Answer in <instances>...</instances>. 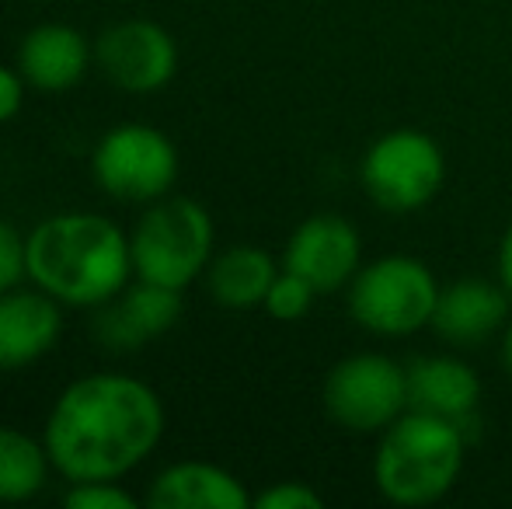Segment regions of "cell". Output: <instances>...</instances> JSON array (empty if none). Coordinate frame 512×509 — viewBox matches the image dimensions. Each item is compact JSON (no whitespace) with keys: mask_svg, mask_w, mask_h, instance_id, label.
Here are the masks:
<instances>
[{"mask_svg":"<svg viewBox=\"0 0 512 509\" xmlns=\"http://www.w3.org/2000/svg\"><path fill=\"white\" fill-rule=\"evenodd\" d=\"M164 408L147 384L95 374L60 394L46 426V454L70 482H112L157 447Z\"/></svg>","mask_w":512,"mask_h":509,"instance_id":"6da1fadb","label":"cell"},{"mask_svg":"<svg viewBox=\"0 0 512 509\" xmlns=\"http://www.w3.org/2000/svg\"><path fill=\"white\" fill-rule=\"evenodd\" d=\"M28 276L63 304L95 307L126 286L133 248L95 213H60L28 234Z\"/></svg>","mask_w":512,"mask_h":509,"instance_id":"7a4b0ae2","label":"cell"},{"mask_svg":"<svg viewBox=\"0 0 512 509\" xmlns=\"http://www.w3.org/2000/svg\"><path fill=\"white\" fill-rule=\"evenodd\" d=\"M467 436L460 422L429 412L398 415L384 429L373 478L384 499L398 506H429L453 489L464 468Z\"/></svg>","mask_w":512,"mask_h":509,"instance_id":"3957f363","label":"cell"},{"mask_svg":"<svg viewBox=\"0 0 512 509\" xmlns=\"http://www.w3.org/2000/svg\"><path fill=\"white\" fill-rule=\"evenodd\" d=\"M129 248H133V269L140 272V279L182 290L209 262L213 220L192 199H168L147 210Z\"/></svg>","mask_w":512,"mask_h":509,"instance_id":"277c9868","label":"cell"},{"mask_svg":"<svg viewBox=\"0 0 512 509\" xmlns=\"http://www.w3.org/2000/svg\"><path fill=\"white\" fill-rule=\"evenodd\" d=\"M439 286L411 255H384L366 265L349 290V311L377 335H411L432 325Z\"/></svg>","mask_w":512,"mask_h":509,"instance_id":"5b68a950","label":"cell"},{"mask_svg":"<svg viewBox=\"0 0 512 509\" xmlns=\"http://www.w3.org/2000/svg\"><path fill=\"white\" fill-rule=\"evenodd\" d=\"M443 150L418 129H394L380 136L363 161V185L380 210H422L443 185Z\"/></svg>","mask_w":512,"mask_h":509,"instance_id":"8992f818","label":"cell"},{"mask_svg":"<svg viewBox=\"0 0 512 509\" xmlns=\"http://www.w3.org/2000/svg\"><path fill=\"white\" fill-rule=\"evenodd\" d=\"M324 405L338 426L352 433H377L408 408V374L387 356H352L328 374Z\"/></svg>","mask_w":512,"mask_h":509,"instance_id":"52a82bcc","label":"cell"},{"mask_svg":"<svg viewBox=\"0 0 512 509\" xmlns=\"http://www.w3.org/2000/svg\"><path fill=\"white\" fill-rule=\"evenodd\" d=\"M178 154L161 129L119 126L95 150V178L115 199H157L171 189Z\"/></svg>","mask_w":512,"mask_h":509,"instance_id":"ba28073f","label":"cell"},{"mask_svg":"<svg viewBox=\"0 0 512 509\" xmlns=\"http://www.w3.org/2000/svg\"><path fill=\"white\" fill-rule=\"evenodd\" d=\"M98 63L122 91L147 95L175 77L178 53L171 35L154 21H122L98 39Z\"/></svg>","mask_w":512,"mask_h":509,"instance_id":"9c48e42d","label":"cell"},{"mask_svg":"<svg viewBox=\"0 0 512 509\" xmlns=\"http://www.w3.org/2000/svg\"><path fill=\"white\" fill-rule=\"evenodd\" d=\"M283 262L317 293H335L359 269V234L349 220L331 213L310 217L293 231Z\"/></svg>","mask_w":512,"mask_h":509,"instance_id":"30bf717a","label":"cell"},{"mask_svg":"<svg viewBox=\"0 0 512 509\" xmlns=\"http://www.w3.org/2000/svg\"><path fill=\"white\" fill-rule=\"evenodd\" d=\"M506 314V286H492L485 279H460V283L439 290L432 328L453 346H478L506 325Z\"/></svg>","mask_w":512,"mask_h":509,"instance_id":"8fae6325","label":"cell"},{"mask_svg":"<svg viewBox=\"0 0 512 509\" xmlns=\"http://www.w3.org/2000/svg\"><path fill=\"white\" fill-rule=\"evenodd\" d=\"M408 374V408L429 412L439 419L467 422L478 408L481 381L467 363L453 356H432V360L411 363Z\"/></svg>","mask_w":512,"mask_h":509,"instance_id":"7c38bea8","label":"cell"},{"mask_svg":"<svg viewBox=\"0 0 512 509\" xmlns=\"http://www.w3.org/2000/svg\"><path fill=\"white\" fill-rule=\"evenodd\" d=\"M60 311L42 293H0V370L25 367L53 349Z\"/></svg>","mask_w":512,"mask_h":509,"instance_id":"4fadbf2b","label":"cell"},{"mask_svg":"<svg viewBox=\"0 0 512 509\" xmlns=\"http://www.w3.org/2000/svg\"><path fill=\"white\" fill-rule=\"evenodd\" d=\"M150 509H248V492L213 464H175L150 485Z\"/></svg>","mask_w":512,"mask_h":509,"instance_id":"5bb4252c","label":"cell"},{"mask_svg":"<svg viewBox=\"0 0 512 509\" xmlns=\"http://www.w3.org/2000/svg\"><path fill=\"white\" fill-rule=\"evenodd\" d=\"M21 74L42 91H67L88 70V42L67 25H39L21 42Z\"/></svg>","mask_w":512,"mask_h":509,"instance_id":"9a60e30c","label":"cell"},{"mask_svg":"<svg viewBox=\"0 0 512 509\" xmlns=\"http://www.w3.org/2000/svg\"><path fill=\"white\" fill-rule=\"evenodd\" d=\"M178 293L182 290L140 279V286L129 290L119 307H112L105 318H98V332L105 335L108 346L136 349L143 339L168 332L175 325L178 314H182V297Z\"/></svg>","mask_w":512,"mask_h":509,"instance_id":"2e32d148","label":"cell"},{"mask_svg":"<svg viewBox=\"0 0 512 509\" xmlns=\"http://www.w3.org/2000/svg\"><path fill=\"white\" fill-rule=\"evenodd\" d=\"M276 265L262 248H230L209 269V293L230 311L265 304L269 286L276 283Z\"/></svg>","mask_w":512,"mask_h":509,"instance_id":"e0dca14e","label":"cell"},{"mask_svg":"<svg viewBox=\"0 0 512 509\" xmlns=\"http://www.w3.org/2000/svg\"><path fill=\"white\" fill-rule=\"evenodd\" d=\"M46 457L25 433L0 426V503L32 499L46 485Z\"/></svg>","mask_w":512,"mask_h":509,"instance_id":"ac0fdd59","label":"cell"},{"mask_svg":"<svg viewBox=\"0 0 512 509\" xmlns=\"http://www.w3.org/2000/svg\"><path fill=\"white\" fill-rule=\"evenodd\" d=\"M317 290L307 283V279H300L297 272H279L276 283L269 286V297H265V307H269L272 318L279 321H297L304 318L310 311V304H314Z\"/></svg>","mask_w":512,"mask_h":509,"instance_id":"d6986e66","label":"cell"},{"mask_svg":"<svg viewBox=\"0 0 512 509\" xmlns=\"http://www.w3.org/2000/svg\"><path fill=\"white\" fill-rule=\"evenodd\" d=\"M70 509H133V496L108 482H81L63 499Z\"/></svg>","mask_w":512,"mask_h":509,"instance_id":"ffe728a7","label":"cell"},{"mask_svg":"<svg viewBox=\"0 0 512 509\" xmlns=\"http://www.w3.org/2000/svg\"><path fill=\"white\" fill-rule=\"evenodd\" d=\"M28 272V245H21L18 231L7 220H0V293L18 286Z\"/></svg>","mask_w":512,"mask_h":509,"instance_id":"44dd1931","label":"cell"},{"mask_svg":"<svg viewBox=\"0 0 512 509\" xmlns=\"http://www.w3.org/2000/svg\"><path fill=\"white\" fill-rule=\"evenodd\" d=\"M258 509H321V496L314 489H307L304 482H283L272 485L269 492L255 499Z\"/></svg>","mask_w":512,"mask_h":509,"instance_id":"7402d4cb","label":"cell"},{"mask_svg":"<svg viewBox=\"0 0 512 509\" xmlns=\"http://www.w3.org/2000/svg\"><path fill=\"white\" fill-rule=\"evenodd\" d=\"M21 109V77L14 70L0 67V123L14 119Z\"/></svg>","mask_w":512,"mask_h":509,"instance_id":"603a6c76","label":"cell"},{"mask_svg":"<svg viewBox=\"0 0 512 509\" xmlns=\"http://www.w3.org/2000/svg\"><path fill=\"white\" fill-rule=\"evenodd\" d=\"M499 283L506 286V293L512 297V227L502 238V248H499Z\"/></svg>","mask_w":512,"mask_h":509,"instance_id":"cb8c5ba5","label":"cell"},{"mask_svg":"<svg viewBox=\"0 0 512 509\" xmlns=\"http://www.w3.org/2000/svg\"><path fill=\"white\" fill-rule=\"evenodd\" d=\"M502 363H506V370L512 374V325H509L506 339H502Z\"/></svg>","mask_w":512,"mask_h":509,"instance_id":"d4e9b609","label":"cell"}]
</instances>
